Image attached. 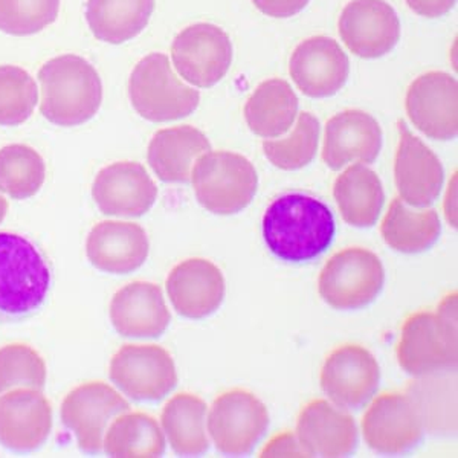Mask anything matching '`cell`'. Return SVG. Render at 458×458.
<instances>
[{
    "instance_id": "cell-1",
    "label": "cell",
    "mask_w": 458,
    "mask_h": 458,
    "mask_svg": "<svg viewBox=\"0 0 458 458\" xmlns=\"http://www.w3.org/2000/svg\"><path fill=\"white\" fill-rule=\"evenodd\" d=\"M335 234L334 213L309 194H283L263 216L266 245L276 259L287 263L315 260L334 243Z\"/></svg>"
},
{
    "instance_id": "cell-2",
    "label": "cell",
    "mask_w": 458,
    "mask_h": 458,
    "mask_svg": "<svg viewBox=\"0 0 458 458\" xmlns=\"http://www.w3.org/2000/svg\"><path fill=\"white\" fill-rule=\"evenodd\" d=\"M40 114L49 123L75 127L92 120L103 103V83L97 69L80 55L64 54L38 71Z\"/></svg>"
},
{
    "instance_id": "cell-3",
    "label": "cell",
    "mask_w": 458,
    "mask_h": 458,
    "mask_svg": "<svg viewBox=\"0 0 458 458\" xmlns=\"http://www.w3.org/2000/svg\"><path fill=\"white\" fill-rule=\"evenodd\" d=\"M51 283L47 259L30 240L0 233V323H19L36 315Z\"/></svg>"
},
{
    "instance_id": "cell-4",
    "label": "cell",
    "mask_w": 458,
    "mask_h": 458,
    "mask_svg": "<svg viewBox=\"0 0 458 458\" xmlns=\"http://www.w3.org/2000/svg\"><path fill=\"white\" fill-rule=\"evenodd\" d=\"M397 360L408 375L457 369V293L445 298L437 312L406 318L397 344Z\"/></svg>"
},
{
    "instance_id": "cell-5",
    "label": "cell",
    "mask_w": 458,
    "mask_h": 458,
    "mask_svg": "<svg viewBox=\"0 0 458 458\" xmlns=\"http://www.w3.org/2000/svg\"><path fill=\"white\" fill-rule=\"evenodd\" d=\"M191 182L203 208L231 216L252 202L259 188V174L252 162L239 153L209 150L194 162Z\"/></svg>"
},
{
    "instance_id": "cell-6",
    "label": "cell",
    "mask_w": 458,
    "mask_h": 458,
    "mask_svg": "<svg viewBox=\"0 0 458 458\" xmlns=\"http://www.w3.org/2000/svg\"><path fill=\"white\" fill-rule=\"evenodd\" d=\"M129 97L136 114L151 123L182 120L200 103V92L183 84L165 54L142 58L131 71Z\"/></svg>"
},
{
    "instance_id": "cell-7",
    "label": "cell",
    "mask_w": 458,
    "mask_h": 458,
    "mask_svg": "<svg viewBox=\"0 0 458 458\" xmlns=\"http://www.w3.org/2000/svg\"><path fill=\"white\" fill-rule=\"evenodd\" d=\"M386 284L379 257L364 248L339 250L319 274L318 289L324 301L336 310L367 308Z\"/></svg>"
},
{
    "instance_id": "cell-8",
    "label": "cell",
    "mask_w": 458,
    "mask_h": 458,
    "mask_svg": "<svg viewBox=\"0 0 458 458\" xmlns=\"http://www.w3.org/2000/svg\"><path fill=\"white\" fill-rule=\"evenodd\" d=\"M269 428V411L250 391L234 388L220 394L209 410L207 429L225 455H250Z\"/></svg>"
},
{
    "instance_id": "cell-9",
    "label": "cell",
    "mask_w": 458,
    "mask_h": 458,
    "mask_svg": "<svg viewBox=\"0 0 458 458\" xmlns=\"http://www.w3.org/2000/svg\"><path fill=\"white\" fill-rule=\"evenodd\" d=\"M110 380L136 402H157L177 386L172 354L155 344H125L110 360Z\"/></svg>"
},
{
    "instance_id": "cell-10",
    "label": "cell",
    "mask_w": 458,
    "mask_h": 458,
    "mask_svg": "<svg viewBox=\"0 0 458 458\" xmlns=\"http://www.w3.org/2000/svg\"><path fill=\"white\" fill-rule=\"evenodd\" d=\"M131 411V403L105 382H86L73 388L62 403V422L77 437L84 454H99L114 417Z\"/></svg>"
},
{
    "instance_id": "cell-11",
    "label": "cell",
    "mask_w": 458,
    "mask_h": 458,
    "mask_svg": "<svg viewBox=\"0 0 458 458\" xmlns=\"http://www.w3.org/2000/svg\"><path fill=\"white\" fill-rule=\"evenodd\" d=\"M174 69L187 83L209 89L233 64V43L222 28L196 23L177 34L172 45Z\"/></svg>"
},
{
    "instance_id": "cell-12",
    "label": "cell",
    "mask_w": 458,
    "mask_h": 458,
    "mask_svg": "<svg viewBox=\"0 0 458 458\" xmlns=\"http://www.w3.org/2000/svg\"><path fill=\"white\" fill-rule=\"evenodd\" d=\"M319 382L335 405L343 410H360L379 390V364L362 345L345 344L328 354Z\"/></svg>"
},
{
    "instance_id": "cell-13",
    "label": "cell",
    "mask_w": 458,
    "mask_h": 458,
    "mask_svg": "<svg viewBox=\"0 0 458 458\" xmlns=\"http://www.w3.org/2000/svg\"><path fill=\"white\" fill-rule=\"evenodd\" d=\"M338 30L350 53L365 60L384 57L401 40V21L386 0H352L344 6Z\"/></svg>"
},
{
    "instance_id": "cell-14",
    "label": "cell",
    "mask_w": 458,
    "mask_h": 458,
    "mask_svg": "<svg viewBox=\"0 0 458 458\" xmlns=\"http://www.w3.org/2000/svg\"><path fill=\"white\" fill-rule=\"evenodd\" d=\"M405 107L412 124L428 138H457L458 84L453 75L431 71L417 77L406 92Z\"/></svg>"
},
{
    "instance_id": "cell-15",
    "label": "cell",
    "mask_w": 458,
    "mask_h": 458,
    "mask_svg": "<svg viewBox=\"0 0 458 458\" xmlns=\"http://www.w3.org/2000/svg\"><path fill=\"white\" fill-rule=\"evenodd\" d=\"M362 434L375 453L402 455L422 442L425 429L410 397L384 393L365 411Z\"/></svg>"
},
{
    "instance_id": "cell-16",
    "label": "cell",
    "mask_w": 458,
    "mask_h": 458,
    "mask_svg": "<svg viewBox=\"0 0 458 458\" xmlns=\"http://www.w3.org/2000/svg\"><path fill=\"white\" fill-rule=\"evenodd\" d=\"M289 73L306 97L328 98L347 83L350 60L334 38L310 37L293 49Z\"/></svg>"
},
{
    "instance_id": "cell-17",
    "label": "cell",
    "mask_w": 458,
    "mask_h": 458,
    "mask_svg": "<svg viewBox=\"0 0 458 458\" xmlns=\"http://www.w3.org/2000/svg\"><path fill=\"white\" fill-rule=\"evenodd\" d=\"M399 147L394 179L399 198L412 208H428L440 198L445 172L437 155L412 135L403 121L397 123Z\"/></svg>"
},
{
    "instance_id": "cell-18",
    "label": "cell",
    "mask_w": 458,
    "mask_h": 458,
    "mask_svg": "<svg viewBox=\"0 0 458 458\" xmlns=\"http://www.w3.org/2000/svg\"><path fill=\"white\" fill-rule=\"evenodd\" d=\"M92 198L106 216L141 217L157 202V187L140 162H114L99 170Z\"/></svg>"
},
{
    "instance_id": "cell-19",
    "label": "cell",
    "mask_w": 458,
    "mask_h": 458,
    "mask_svg": "<svg viewBox=\"0 0 458 458\" xmlns=\"http://www.w3.org/2000/svg\"><path fill=\"white\" fill-rule=\"evenodd\" d=\"M53 431V406L42 391L19 388L0 396V443L14 453L42 448Z\"/></svg>"
},
{
    "instance_id": "cell-20",
    "label": "cell",
    "mask_w": 458,
    "mask_h": 458,
    "mask_svg": "<svg viewBox=\"0 0 458 458\" xmlns=\"http://www.w3.org/2000/svg\"><path fill=\"white\" fill-rule=\"evenodd\" d=\"M297 437L310 457H349L358 448V427L353 417L330 402L317 399L302 408Z\"/></svg>"
},
{
    "instance_id": "cell-21",
    "label": "cell",
    "mask_w": 458,
    "mask_h": 458,
    "mask_svg": "<svg viewBox=\"0 0 458 458\" xmlns=\"http://www.w3.org/2000/svg\"><path fill=\"white\" fill-rule=\"evenodd\" d=\"M382 148L379 123L364 110L349 109L335 114L326 124L323 161L338 172L354 161L373 164Z\"/></svg>"
},
{
    "instance_id": "cell-22",
    "label": "cell",
    "mask_w": 458,
    "mask_h": 458,
    "mask_svg": "<svg viewBox=\"0 0 458 458\" xmlns=\"http://www.w3.org/2000/svg\"><path fill=\"white\" fill-rule=\"evenodd\" d=\"M167 293L181 317L202 319L213 315L225 300L224 274L213 261L188 259L173 267Z\"/></svg>"
},
{
    "instance_id": "cell-23",
    "label": "cell",
    "mask_w": 458,
    "mask_h": 458,
    "mask_svg": "<svg viewBox=\"0 0 458 458\" xmlns=\"http://www.w3.org/2000/svg\"><path fill=\"white\" fill-rule=\"evenodd\" d=\"M150 250L148 237L138 224L105 220L90 229L86 254L98 271L125 276L146 263Z\"/></svg>"
},
{
    "instance_id": "cell-24",
    "label": "cell",
    "mask_w": 458,
    "mask_h": 458,
    "mask_svg": "<svg viewBox=\"0 0 458 458\" xmlns=\"http://www.w3.org/2000/svg\"><path fill=\"white\" fill-rule=\"evenodd\" d=\"M109 315L114 330L127 338H159L172 321L161 287L147 282L121 287L110 301Z\"/></svg>"
},
{
    "instance_id": "cell-25",
    "label": "cell",
    "mask_w": 458,
    "mask_h": 458,
    "mask_svg": "<svg viewBox=\"0 0 458 458\" xmlns=\"http://www.w3.org/2000/svg\"><path fill=\"white\" fill-rule=\"evenodd\" d=\"M211 150L208 138L191 125L162 129L151 138L147 159L162 182L188 183L194 162Z\"/></svg>"
},
{
    "instance_id": "cell-26",
    "label": "cell",
    "mask_w": 458,
    "mask_h": 458,
    "mask_svg": "<svg viewBox=\"0 0 458 458\" xmlns=\"http://www.w3.org/2000/svg\"><path fill=\"white\" fill-rule=\"evenodd\" d=\"M423 429L432 436H448L457 431V373L451 370L436 371L416 376L406 386Z\"/></svg>"
},
{
    "instance_id": "cell-27",
    "label": "cell",
    "mask_w": 458,
    "mask_h": 458,
    "mask_svg": "<svg viewBox=\"0 0 458 458\" xmlns=\"http://www.w3.org/2000/svg\"><path fill=\"white\" fill-rule=\"evenodd\" d=\"M334 198L343 219L356 228H370L379 220L386 193L379 176L364 164H354L339 174Z\"/></svg>"
},
{
    "instance_id": "cell-28",
    "label": "cell",
    "mask_w": 458,
    "mask_h": 458,
    "mask_svg": "<svg viewBox=\"0 0 458 458\" xmlns=\"http://www.w3.org/2000/svg\"><path fill=\"white\" fill-rule=\"evenodd\" d=\"M298 114V97L286 80H266L245 105V120L260 138H278L291 131Z\"/></svg>"
},
{
    "instance_id": "cell-29",
    "label": "cell",
    "mask_w": 458,
    "mask_h": 458,
    "mask_svg": "<svg viewBox=\"0 0 458 458\" xmlns=\"http://www.w3.org/2000/svg\"><path fill=\"white\" fill-rule=\"evenodd\" d=\"M155 0H88L86 21L98 40L121 45L146 30Z\"/></svg>"
},
{
    "instance_id": "cell-30",
    "label": "cell",
    "mask_w": 458,
    "mask_h": 458,
    "mask_svg": "<svg viewBox=\"0 0 458 458\" xmlns=\"http://www.w3.org/2000/svg\"><path fill=\"white\" fill-rule=\"evenodd\" d=\"M207 412V403L190 393L176 394L164 406L162 429L177 455L199 457L208 453Z\"/></svg>"
},
{
    "instance_id": "cell-31",
    "label": "cell",
    "mask_w": 458,
    "mask_h": 458,
    "mask_svg": "<svg viewBox=\"0 0 458 458\" xmlns=\"http://www.w3.org/2000/svg\"><path fill=\"white\" fill-rule=\"evenodd\" d=\"M386 245L402 254H420L437 243L442 224L436 209L416 211L408 208L401 198L391 202L380 225Z\"/></svg>"
},
{
    "instance_id": "cell-32",
    "label": "cell",
    "mask_w": 458,
    "mask_h": 458,
    "mask_svg": "<svg viewBox=\"0 0 458 458\" xmlns=\"http://www.w3.org/2000/svg\"><path fill=\"white\" fill-rule=\"evenodd\" d=\"M103 451L109 457H162L165 453V436L150 414L123 412L107 428Z\"/></svg>"
},
{
    "instance_id": "cell-33",
    "label": "cell",
    "mask_w": 458,
    "mask_h": 458,
    "mask_svg": "<svg viewBox=\"0 0 458 458\" xmlns=\"http://www.w3.org/2000/svg\"><path fill=\"white\" fill-rule=\"evenodd\" d=\"M47 165L38 151L25 144L0 148V191L16 200L36 196L45 183Z\"/></svg>"
},
{
    "instance_id": "cell-34",
    "label": "cell",
    "mask_w": 458,
    "mask_h": 458,
    "mask_svg": "<svg viewBox=\"0 0 458 458\" xmlns=\"http://www.w3.org/2000/svg\"><path fill=\"white\" fill-rule=\"evenodd\" d=\"M319 121L309 112L298 116L297 127L284 140L263 142L265 157L272 165L284 172H295L308 167L317 155L319 144Z\"/></svg>"
},
{
    "instance_id": "cell-35",
    "label": "cell",
    "mask_w": 458,
    "mask_h": 458,
    "mask_svg": "<svg viewBox=\"0 0 458 458\" xmlns=\"http://www.w3.org/2000/svg\"><path fill=\"white\" fill-rule=\"evenodd\" d=\"M38 103L36 80L25 69L0 66V125L14 127L30 120Z\"/></svg>"
},
{
    "instance_id": "cell-36",
    "label": "cell",
    "mask_w": 458,
    "mask_h": 458,
    "mask_svg": "<svg viewBox=\"0 0 458 458\" xmlns=\"http://www.w3.org/2000/svg\"><path fill=\"white\" fill-rule=\"evenodd\" d=\"M47 364L40 353L27 344H8L0 349V394L14 388L43 391Z\"/></svg>"
},
{
    "instance_id": "cell-37",
    "label": "cell",
    "mask_w": 458,
    "mask_h": 458,
    "mask_svg": "<svg viewBox=\"0 0 458 458\" xmlns=\"http://www.w3.org/2000/svg\"><path fill=\"white\" fill-rule=\"evenodd\" d=\"M60 0H0V31L34 36L57 21Z\"/></svg>"
},
{
    "instance_id": "cell-38",
    "label": "cell",
    "mask_w": 458,
    "mask_h": 458,
    "mask_svg": "<svg viewBox=\"0 0 458 458\" xmlns=\"http://www.w3.org/2000/svg\"><path fill=\"white\" fill-rule=\"evenodd\" d=\"M260 457H310L293 432H282L272 437L265 448L261 449Z\"/></svg>"
},
{
    "instance_id": "cell-39",
    "label": "cell",
    "mask_w": 458,
    "mask_h": 458,
    "mask_svg": "<svg viewBox=\"0 0 458 458\" xmlns=\"http://www.w3.org/2000/svg\"><path fill=\"white\" fill-rule=\"evenodd\" d=\"M310 0H252L257 10L274 19H289L297 16L308 6Z\"/></svg>"
},
{
    "instance_id": "cell-40",
    "label": "cell",
    "mask_w": 458,
    "mask_h": 458,
    "mask_svg": "<svg viewBox=\"0 0 458 458\" xmlns=\"http://www.w3.org/2000/svg\"><path fill=\"white\" fill-rule=\"evenodd\" d=\"M405 2L417 16L437 19L448 14L449 11L455 6L457 0H405Z\"/></svg>"
},
{
    "instance_id": "cell-41",
    "label": "cell",
    "mask_w": 458,
    "mask_h": 458,
    "mask_svg": "<svg viewBox=\"0 0 458 458\" xmlns=\"http://www.w3.org/2000/svg\"><path fill=\"white\" fill-rule=\"evenodd\" d=\"M6 213H8V202H6V199L0 196V224L5 219Z\"/></svg>"
}]
</instances>
